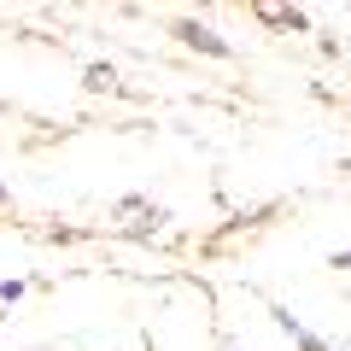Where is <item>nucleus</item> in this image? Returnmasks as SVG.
Listing matches in <instances>:
<instances>
[{
  "instance_id": "nucleus-1",
  "label": "nucleus",
  "mask_w": 351,
  "mask_h": 351,
  "mask_svg": "<svg viewBox=\"0 0 351 351\" xmlns=\"http://www.w3.org/2000/svg\"><path fill=\"white\" fill-rule=\"evenodd\" d=\"M182 36H188V41H193V47H205V53H228V47H223V41H217V36H211V29H199V24H182Z\"/></svg>"
}]
</instances>
